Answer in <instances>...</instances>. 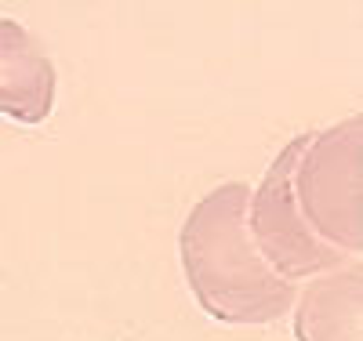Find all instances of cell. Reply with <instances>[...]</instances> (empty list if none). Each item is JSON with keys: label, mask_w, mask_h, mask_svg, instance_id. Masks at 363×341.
I'll return each instance as SVG.
<instances>
[{"label": "cell", "mask_w": 363, "mask_h": 341, "mask_svg": "<svg viewBox=\"0 0 363 341\" xmlns=\"http://www.w3.org/2000/svg\"><path fill=\"white\" fill-rule=\"evenodd\" d=\"M363 120L294 135L251 189V236L287 284L359 265Z\"/></svg>", "instance_id": "cell-1"}, {"label": "cell", "mask_w": 363, "mask_h": 341, "mask_svg": "<svg viewBox=\"0 0 363 341\" xmlns=\"http://www.w3.org/2000/svg\"><path fill=\"white\" fill-rule=\"evenodd\" d=\"M178 258L203 316L258 327L280 320L298 291L269 269L251 236V185L222 181L203 193L178 229Z\"/></svg>", "instance_id": "cell-2"}, {"label": "cell", "mask_w": 363, "mask_h": 341, "mask_svg": "<svg viewBox=\"0 0 363 341\" xmlns=\"http://www.w3.org/2000/svg\"><path fill=\"white\" fill-rule=\"evenodd\" d=\"M359 291L363 272L359 265H345L335 272L313 276L301 291L294 313L298 341H359Z\"/></svg>", "instance_id": "cell-4"}, {"label": "cell", "mask_w": 363, "mask_h": 341, "mask_svg": "<svg viewBox=\"0 0 363 341\" xmlns=\"http://www.w3.org/2000/svg\"><path fill=\"white\" fill-rule=\"evenodd\" d=\"M55 87L58 73L40 40L22 22L0 15V116L37 128L55 109Z\"/></svg>", "instance_id": "cell-3"}]
</instances>
